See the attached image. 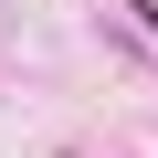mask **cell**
I'll return each instance as SVG.
<instances>
[{
  "label": "cell",
  "mask_w": 158,
  "mask_h": 158,
  "mask_svg": "<svg viewBox=\"0 0 158 158\" xmlns=\"http://www.w3.org/2000/svg\"><path fill=\"white\" fill-rule=\"evenodd\" d=\"M116 21H127V32H137V42L158 53V11H148V0H116Z\"/></svg>",
  "instance_id": "1"
}]
</instances>
